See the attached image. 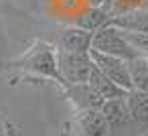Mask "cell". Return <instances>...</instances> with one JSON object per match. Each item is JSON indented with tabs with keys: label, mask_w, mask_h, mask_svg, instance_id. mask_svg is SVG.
Instances as JSON below:
<instances>
[{
	"label": "cell",
	"mask_w": 148,
	"mask_h": 136,
	"mask_svg": "<svg viewBox=\"0 0 148 136\" xmlns=\"http://www.w3.org/2000/svg\"><path fill=\"white\" fill-rule=\"evenodd\" d=\"M128 69H130V79H132V89L148 91V59H146V55H138L132 61H128Z\"/></svg>",
	"instance_id": "4fadbf2b"
},
{
	"label": "cell",
	"mask_w": 148,
	"mask_h": 136,
	"mask_svg": "<svg viewBox=\"0 0 148 136\" xmlns=\"http://www.w3.org/2000/svg\"><path fill=\"white\" fill-rule=\"evenodd\" d=\"M146 0H116L110 14L116 16V14H122V12H128V10H136V8H142Z\"/></svg>",
	"instance_id": "9a60e30c"
},
{
	"label": "cell",
	"mask_w": 148,
	"mask_h": 136,
	"mask_svg": "<svg viewBox=\"0 0 148 136\" xmlns=\"http://www.w3.org/2000/svg\"><path fill=\"white\" fill-rule=\"evenodd\" d=\"M128 108H130V116L132 122L144 130H148V91H138V89H130L126 95Z\"/></svg>",
	"instance_id": "8fae6325"
},
{
	"label": "cell",
	"mask_w": 148,
	"mask_h": 136,
	"mask_svg": "<svg viewBox=\"0 0 148 136\" xmlns=\"http://www.w3.org/2000/svg\"><path fill=\"white\" fill-rule=\"evenodd\" d=\"M0 136H4V130H2V126H0Z\"/></svg>",
	"instance_id": "e0dca14e"
},
{
	"label": "cell",
	"mask_w": 148,
	"mask_h": 136,
	"mask_svg": "<svg viewBox=\"0 0 148 136\" xmlns=\"http://www.w3.org/2000/svg\"><path fill=\"white\" fill-rule=\"evenodd\" d=\"M89 57L93 61V67H97L106 77H110L114 83H118L120 87L124 89H132V79H130V69H128V61L126 59H120V57H114V55H106V53H99L95 49L89 51Z\"/></svg>",
	"instance_id": "277c9868"
},
{
	"label": "cell",
	"mask_w": 148,
	"mask_h": 136,
	"mask_svg": "<svg viewBox=\"0 0 148 136\" xmlns=\"http://www.w3.org/2000/svg\"><path fill=\"white\" fill-rule=\"evenodd\" d=\"M16 67L18 69H25L33 75H39V77H45V79H53L57 81L61 87L67 89L61 73H59V67H57V49L45 41H37L18 61H16Z\"/></svg>",
	"instance_id": "6da1fadb"
},
{
	"label": "cell",
	"mask_w": 148,
	"mask_h": 136,
	"mask_svg": "<svg viewBox=\"0 0 148 136\" xmlns=\"http://www.w3.org/2000/svg\"><path fill=\"white\" fill-rule=\"evenodd\" d=\"M91 49L106 53V55H114L126 61H132L134 57H138L136 49L126 41L124 33L112 25H106L101 29H97L93 33V41H91Z\"/></svg>",
	"instance_id": "7a4b0ae2"
},
{
	"label": "cell",
	"mask_w": 148,
	"mask_h": 136,
	"mask_svg": "<svg viewBox=\"0 0 148 136\" xmlns=\"http://www.w3.org/2000/svg\"><path fill=\"white\" fill-rule=\"evenodd\" d=\"M126 41L136 49L138 55H148V33H126L122 31Z\"/></svg>",
	"instance_id": "5bb4252c"
},
{
	"label": "cell",
	"mask_w": 148,
	"mask_h": 136,
	"mask_svg": "<svg viewBox=\"0 0 148 136\" xmlns=\"http://www.w3.org/2000/svg\"><path fill=\"white\" fill-rule=\"evenodd\" d=\"M87 2H89V6H101V8L108 10V2H110V0H87Z\"/></svg>",
	"instance_id": "2e32d148"
},
{
	"label": "cell",
	"mask_w": 148,
	"mask_h": 136,
	"mask_svg": "<svg viewBox=\"0 0 148 136\" xmlns=\"http://www.w3.org/2000/svg\"><path fill=\"white\" fill-rule=\"evenodd\" d=\"M142 8H148V0H146V2H144V6H142Z\"/></svg>",
	"instance_id": "ac0fdd59"
},
{
	"label": "cell",
	"mask_w": 148,
	"mask_h": 136,
	"mask_svg": "<svg viewBox=\"0 0 148 136\" xmlns=\"http://www.w3.org/2000/svg\"><path fill=\"white\" fill-rule=\"evenodd\" d=\"M57 67L65 81V85H79L87 83L89 73L93 69V61L89 53H69L57 49Z\"/></svg>",
	"instance_id": "3957f363"
},
{
	"label": "cell",
	"mask_w": 148,
	"mask_h": 136,
	"mask_svg": "<svg viewBox=\"0 0 148 136\" xmlns=\"http://www.w3.org/2000/svg\"><path fill=\"white\" fill-rule=\"evenodd\" d=\"M69 98L73 100L77 110H101L103 100L89 87V83H79V85H69L65 89Z\"/></svg>",
	"instance_id": "30bf717a"
},
{
	"label": "cell",
	"mask_w": 148,
	"mask_h": 136,
	"mask_svg": "<svg viewBox=\"0 0 148 136\" xmlns=\"http://www.w3.org/2000/svg\"><path fill=\"white\" fill-rule=\"evenodd\" d=\"M91 41H93V33L79 29V27H69L59 35L57 41V49L61 51H69V53H89L91 51Z\"/></svg>",
	"instance_id": "8992f818"
},
{
	"label": "cell",
	"mask_w": 148,
	"mask_h": 136,
	"mask_svg": "<svg viewBox=\"0 0 148 136\" xmlns=\"http://www.w3.org/2000/svg\"><path fill=\"white\" fill-rule=\"evenodd\" d=\"M75 126L79 136H110V128L101 110H77Z\"/></svg>",
	"instance_id": "52a82bcc"
},
{
	"label": "cell",
	"mask_w": 148,
	"mask_h": 136,
	"mask_svg": "<svg viewBox=\"0 0 148 136\" xmlns=\"http://www.w3.org/2000/svg\"><path fill=\"white\" fill-rule=\"evenodd\" d=\"M110 19H112L110 10H106V8H101V6H87L83 12H79V14L75 16V27L95 33L97 29L110 25Z\"/></svg>",
	"instance_id": "7c38bea8"
},
{
	"label": "cell",
	"mask_w": 148,
	"mask_h": 136,
	"mask_svg": "<svg viewBox=\"0 0 148 136\" xmlns=\"http://www.w3.org/2000/svg\"><path fill=\"white\" fill-rule=\"evenodd\" d=\"M87 83H89V87H91L103 102H106V100H118V98H126V95H128V89H124V87H120L118 83H114V81H112L110 77H106L97 67L91 69Z\"/></svg>",
	"instance_id": "9c48e42d"
},
{
	"label": "cell",
	"mask_w": 148,
	"mask_h": 136,
	"mask_svg": "<svg viewBox=\"0 0 148 136\" xmlns=\"http://www.w3.org/2000/svg\"><path fill=\"white\" fill-rule=\"evenodd\" d=\"M146 59H148V55H146Z\"/></svg>",
	"instance_id": "d6986e66"
},
{
	"label": "cell",
	"mask_w": 148,
	"mask_h": 136,
	"mask_svg": "<svg viewBox=\"0 0 148 136\" xmlns=\"http://www.w3.org/2000/svg\"><path fill=\"white\" fill-rule=\"evenodd\" d=\"M101 114H103V118L108 122L110 132H122L130 124H134L132 122V116H130V108H128L126 98L106 100L103 106H101Z\"/></svg>",
	"instance_id": "5b68a950"
},
{
	"label": "cell",
	"mask_w": 148,
	"mask_h": 136,
	"mask_svg": "<svg viewBox=\"0 0 148 136\" xmlns=\"http://www.w3.org/2000/svg\"><path fill=\"white\" fill-rule=\"evenodd\" d=\"M110 25L126 33H148V8H136L110 19Z\"/></svg>",
	"instance_id": "ba28073f"
}]
</instances>
